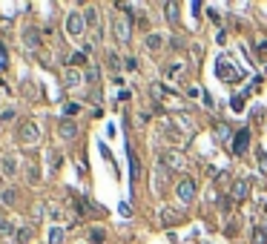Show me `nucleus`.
I'll list each match as a JSON object with an SVG mask.
<instances>
[{
	"mask_svg": "<svg viewBox=\"0 0 267 244\" xmlns=\"http://www.w3.org/2000/svg\"><path fill=\"white\" fill-rule=\"evenodd\" d=\"M216 75L221 78V81H241V78H244V72L235 69V66H230V61H227L224 55L216 58Z\"/></svg>",
	"mask_w": 267,
	"mask_h": 244,
	"instance_id": "f257e3e1",
	"label": "nucleus"
},
{
	"mask_svg": "<svg viewBox=\"0 0 267 244\" xmlns=\"http://www.w3.org/2000/svg\"><path fill=\"white\" fill-rule=\"evenodd\" d=\"M112 29H115V37L121 43H127L130 37H133V23H130V15H118L115 23H112Z\"/></svg>",
	"mask_w": 267,
	"mask_h": 244,
	"instance_id": "f03ea898",
	"label": "nucleus"
},
{
	"mask_svg": "<svg viewBox=\"0 0 267 244\" xmlns=\"http://www.w3.org/2000/svg\"><path fill=\"white\" fill-rule=\"evenodd\" d=\"M67 32L69 37H81L86 32V20H84V12H72L67 17Z\"/></svg>",
	"mask_w": 267,
	"mask_h": 244,
	"instance_id": "7ed1b4c3",
	"label": "nucleus"
},
{
	"mask_svg": "<svg viewBox=\"0 0 267 244\" xmlns=\"http://www.w3.org/2000/svg\"><path fill=\"white\" fill-rule=\"evenodd\" d=\"M175 195H178L181 204H190V201L196 198V181H193V178H181V181H178V187H175Z\"/></svg>",
	"mask_w": 267,
	"mask_h": 244,
	"instance_id": "20e7f679",
	"label": "nucleus"
},
{
	"mask_svg": "<svg viewBox=\"0 0 267 244\" xmlns=\"http://www.w3.org/2000/svg\"><path fill=\"white\" fill-rule=\"evenodd\" d=\"M17 138L23 141V144H34V141H40V130H37V124L34 121H23V127L17 132Z\"/></svg>",
	"mask_w": 267,
	"mask_h": 244,
	"instance_id": "39448f33",
	"label": "nucleus"
},
{
	"mask_svg": "<svg viewBox=\"0 0 267 244\" xmlns=\"http://www.w3.org/2000/svg\"><path fill=\"white\" fill-rule=\"evenodd\" d=\"M230 195H233V201H244V198L250 195V178L238 175V178L233 181V190H230Z\"/></svg>",
	"mask_w": 267,
	"mask_h": 244,
	"instance_id": "423d86ee",
	"label": "nucleus"
},
{
	"mask_svg": "<svg viewBox=\"0 0 267 244\" xmlns=\"http://www.w3.org/2000/svg\"><path fill=\"white\" fill-rule=\"evenodd\" d=\"M161 164H167V170H187L184 155L181 152H175V149H167V152L161 155Z\"/></svg>",
	"mask_w": 267,
	"mask_h": 244,
	"instance_id": "0eeeda50",
	"label": "nucleus"
},
{
	"mask_svg": "<svg viewBox=\"0 0 267 244\" xmlns=\"http://www.w3.org/2000/svg\"><path fill=\"white\" fill-rule=\"evenodd\" d=\"M81 83H84V72L75 69V66H67V72H64V86H67V89H78Z\"/></svg>",
	"mask_w": 267,
	"mask_h": 244,
	"instance_id": "6e6552de",
	"label": "nucleus"
},
{
	"mask_svg": "<svg viewBox=\"0 0 267 244\" xmlns=\"http://www.w3.org/2000/svg\"><path fill=\"white\" fill-rule=\"evenodd\" d=\"M250 146V130H238L233 138V155H244Z\"/></svg>",
	"mask_w": 267,
	"mask_h": 244,
	"instance_id": "1a4fd4ad",
	"label": "nucleus"
},
{
	"mask_svg": "<svg viewBox=\"0 0 267 244\" xmlns=\"http://www.w3.org/2000/svg\"><path fill=\"white\" fill-rule=\"evenodd\" d=\"M161 221H164L167 227H175V224H181L184 221V212L172 210V207H164V210H161Z\"/></svg>",
	"mask_w": 267,
	"mask_h": 244,
	"instance_id": "9d476101",
	"label": "nucleus"
},
{
	"mask_svg": "<svg viewBox=\"0 0 267 244\" xmlns=\"http://www.w3.org/2000/svg\"><path fill=\"white\" fill-rule=\"evenodd\" d=\"M0 239H6L9 244H15V239H17V227L9 218H3V215H0Z\"/></svg>",
	"mask_w": 267,
	"mask_h": 244,
	"instance_id": "9b49d317",
	"label": "nucleus"
},
{
	"mask_svg": "<svg viewBox=\"0 0 267 244\" xmlns=\"http://www.w3.org/2000/svg\"><path fill=\"white\" fill-rule=\"evenodd\" d=\"M58 132H61V138L72 141V138L78 135V127H75V121H72V118H61V124H58Z\"/></svg>",
	"mask_w": 267,
	"mask_h": 244,
	"instance_id": "f8f14e48",
	"label": "nucleus"
},
{
	"mask_svg": "<svg viewBox=\"0 0 267 244\" xmlns=\"http://www.w3.org/2000/svg\"><path fill=\"white\" fill-rule=\"evenodd\" d=\"M23 43L29 49H37L40 46V32H37V29H26V32H23Z\"/></svg>",
	"mask_w": 267,
	"mask_h": 244,
	"instance_id": "ddd939ff",
	"label": "nucleus"
},
{
	"mask_svg": "<svg viewBox=\"0 0 267 244\" xmlns=\"http://www.w3.org/2000/svg\"><path fill=\"white\" fill-rule=\"evenodd\" d=\"M130 178H133V184H138V178H141V164H138V155L133 149H130Z\"/></svg>",
	"mask_w": 267,
	"mask_h": 244,
	"instance_id": "4468645a",
	"label": "nucleus"
},
{
	"mask_svg": "<svg viewBox=\"0 0 267 244\" xmlns=\"http://www.w3.org/2000/svg\"><path fill=\"white\" fill-rule=\"evenodd\" d=\"M0 201H3L6 207H15V204H17V190H15V187H6V190L0 193Z\"/></svg>",
	"mask_w": 267,
	"mask_h": 244,
	"instance_id": "2eb2a0df",
	"label": "nucleus"
},
{
	"mask_svg": "<svg viewBox=\"0 0 267 244\" xmlns=\"http://www.w3.org/2000/svg\"><path fill=\"white\" fill-rule=\"evenodd\" d=\"M161 46H164V35H158V32L147 35V49H150V52H158Z\"/></svg>",
	"mask_w": 267,
	"mask_h": 244,
	"instance_id": "dca6fc26",
	"label": "nucleus"
},
{
	"mask_svg": "<svg viewBox=\"0 0 267 244\" xmlns=\"http://www.w3.org/2000/svg\"><path fill=\"white\" fill-rule=\"evenodd\" d=\"M0 167H3V175H9V178H12V175H15V173H17V161H15V158H12V155H6Z\"/></svg>",
	"mask_w": 267,
	"mask_h": 244,
	"instance_id": "f3484780",
	"label": "nucleus"
},
{
	"mask_svg": "<svg viewBox=\"0 0 267 244\" xmlns=\"http://www.w3.org/2000/svg\"><path fill=\"white\" fill-rule=\"evenodd\" d=\"M84 20H86V26H98V9L89 6V9L84 12Z\"/></svg>",
	"mask_w": 267,
	"mask_h": 244,
	"instance_id": "a211bd4d",
	"label": "nucleus"
},
{
	"mask_svg": "<svg viewBox=\"0 0 267 244\" xmlns=\"http://www.w3.org/2000/svg\"><path fill=\"white\" fill-rule=\"evenodd\" d=\"M230 109H233V112H241V109H244V95H233V98H230Z\"/></svg>",
	"mask_w": 267,
	"mask_h": 244,
	"instance_id": "6ab92c4d",
	"label": "nucleus"
},
{
	"mask_svg": "<svg viewBox=\"0 0 267 244\" xmlns=\"http://www.w3.org/2000/svg\"><path fill=\"white\" fill-rule=\"evenodd\" d=\"M64 242V230L61 227H52L49 230V244H61Z\"/></svg>",
	"mask_w": 267,
	"mask_h": 244,
	"instance_id": "aec40b11",
	"label": "nucleus"
},
{
	"mask_svg": "<svg viewBox=\"0 0 267 244\" xmlns=\"http://www.w3.org/2000/svg\"><path fill=\"white\" fill-rule=\"evenodd\" d=\"M256 161H259V170H262V175L267 178V152H262V149H259V152H256Z\"/></svg>",
	"mask_w": 267,
	"mask_h": 244,
	"instance_id": "412c9836",
	"label": "nucleus"
},
{
	"mask_svg": "<svg viewBox=\"0 0 267 244\" xmlns=\"http://www.w3.org/2000/svg\"><path fill=\"white\" fill-rule=\"evenodd\" d=\"M216 138H218V141H227V138H230V127H227V124H218V127H216Z\"/></svg>",
	"mask_w": 267,
	"mask_h": 244,
	"instance_id": "4be33fe9",
	"label": "nucleus"
},
{
	"mask_svg": "<svg viewBox=\"0 0 267 244\" xmlns=\"http://www.w3.org/2000/svg\"><path fill=\"white\" fill-rule=\"evenodd\" d=\"M84 81H86V83H95V81H98V69H95V66H86Z\"/></svg>",
	"mask_w": 267,
	"mask_h": 244,
	"instance_id": "5701e85b",
	"label": "nucleus"
},
{
	"mask_svg": "<svg viewBox=\"0 0 267 244\" xmlns=\"http://www.w3.org/2000/svg\"><path fill=\"white\" fill-rule=\"evenodd\" d=\"M29 236H32V233H29V227H20V230H17L15 244H26V242H29Z\"/></svg>",
	"mask_w": 267,
	"mask_h": 244,
	"instance_id": "b1692460",
	"label": "nucleus"
},
{
	"mask_svg": "<svg viewBox=\"0 0 267 244\" xmlns=\"http://www.w3.org/2000/svg\"><path fill=\"white\" fill-rule=\"evenodd\" d=\"M181 69H184V64H181V61H175V64H169V69H167V78H169V81H172V78H175V75H178Z\"/></svg>",
	"mask_w": 267,
	"mask_h": 244,
	"instance_id": "393cba45",
	"label": "nucleus"
},
{
	"mask_svg": "<svg viewBox=\"0 0 267 244\" xmlns=\"http://www.w3.org/2000/svg\"><path fill=\"white\" fill-rule=\"evenodd\" d=\"M81 112V104H67V106H64V115H67V118H72V115H78Z\"/></svg>",
	"mask_w": 267,
	"mask_h": 244,
	"instance_id": "a878e982",
	"label": "nucleus"
},
{
	"mask_svg": "<svg viewBox=\"0 0 267 244\" xmlns=\"http://www.w3.org/2000/svg\"><path fill=\"white\" fill-rule=\"evenodd\" d=\"M253 244H267V230H256V236H253Z\"/></svg>",
	"mask_w": 267,
	"mask_h": 244,
	"instance_id": "bb28decb",
	"label": "nucleus"
},
{
	"mask_svg": "<svg viewBox=\"0 0 267 244\" xmlns=\"http://www.w3.org/2000/svg\"><path fill=\"white\" fill-rule=\"evenodd\" d=\"M164 9L169 12V23H178V15H175V12H178V6H175V3H167Z\"/></svg>",
	"mask_w": 267,
	"mask_h": 244,
	"instance_id": "cd10ccee",
	"label": "nucleus"
},
{
	"mask_svg": "<svg viewBox=\"0 0 267 244\" xmlns=\"http://www.w3.org/2000/svg\"><path fill=\"white\" fill-rule=\"evenodd\" d=\"M69 64H72V66H81V64H86V55H84V52H75V55L69 58Z\"/></svg>",
	"mask_w": 267,
	"mask_h": 244,
	"instance_id": "c85d7f7f",
	"label": "nucleus"
},
{
	"mask_svg": "<svg viewBox=\"0 0 267 244\" xmlns=\"http://www.w3.org/2000/svg\"><path fill=\"white\" fill-rule=\"evenodd\" d=\"M106 64H109V69H118V66H121V61H118L115 52H109V55H106Z\"/></svg>",
	"mask_w": 267,
	"mask_h": 244,
	"instance_id": "c756f323",
	"label": "nucleus"
},
{
	"mask_svg": "<svg viewBox=\"0 0 267 244\" xmlns=\"http://www.w3.org/2000/svg\"><path fill=\"white\" fill-rule=\"evenodd\" d=\"M103 239H106V236H103V230H92V242H95V244H100Z\"/></svg>",
	"mask_w": 267,
	"mask_h": 244,
	"instance_id": "7c9ffc66",
	"label": "nucleus"
},
{
	"mask_svg": "<svg viewBox=\"0 0 267 244\" xmlns=\"http://www.w3.org/2000/svg\"><path fill=\"white\" fill-rule=\"evenodd\" d=\"M49 215H52V218H55V221H58V218H61V210H58L55 204H49Z\"/></svg>",
	"mask_w": 267,
	"mask_h": 244,
	"instance_id": "2f4dec72",
	"label": "nucleus"
},
{
	"mask_svg": "<svg viewBox=\"0 0 267 244\" xmlns=\"http://www.w3.org/2000/svg\"><path fill=\"white\" fill-rule=\"evenodd\" d=\"M12 118H15V109H6V112H3V124H9Z\"/></svg>",
	"mask_w": 267,
	"mask_h": 244,
	"instance_id": "473e14b6",
	"label": "nucleus"
},
{
	"mask_svg": "<svg viewBox=\"0 0 267 244\" xmlns=\"http://www.w3.org/2000/svg\"><path fill=\"white\" fill-rule=\"evenodd\" d=\"M124 66H127V69H138V61H135V58H127V64Z\"/></svg>",
	"mask_w": 267,
	"mask_h": 244,
	"instance_id": "72a5a7b5",
	"label": "nucleus"
},
{
	"mask_svg": "<svg viewBox=\"0 0 267 244\" xmlns=\"http://www.w3.org/2000/svg\"><path fill=\"white\" fill-rule=\"evenodd\" d=\"M29 181H32V184H37V167H32V170H29Z\"/></svg>",
	"mask_w": 267,
	"mask_h": 244,
	"instance_id": "f704fd0d",
	"label": "nucleus"
},
{
	"mask_svg": "<svg viewBox=\"0 0 267 244\" xmlns=\"http://www.w3.org/2000/svg\"><path fill=\"white\" fill-rule=\"evenodd\" d=\"M118 212H121V215H130L133 210H130V204H121V207H118Z\"/></svg>",
	"mask_w": 267,
	"mask_h": 244,
	"instance_id": "c9c22d12",
	"label": "nucleus"
},
{
	"mask_svg": "<svg viewBox=\"0 0 267 244\" xmlns=\"http://www.w3.org/2000/svg\"><path fill=\"white\" fill-rule=\"evenodd\" d=\"M259 52H265V55H267V43H265V40L259 43Z\"/></svg>",
	"mask_w": 267,
	"mask_h": 244,
	"instance_id": "e433bc0d",
	"label": "nucleus"
},
{
	"mask_svg": "<svg viewBox=\"0 0 267 244\" xmlns=\"http://www.w3.org/2000/svg\"><path fill=\"white\" fill-rule=\"evenodd\" d=\"M204 244H207V242H204Z\"/></svg>",
	"mask_w": 267,
	"mask_h": 244,
	"instance_id": "4c0bfd02",
	"label": "nucleus"
}]
</instances>
